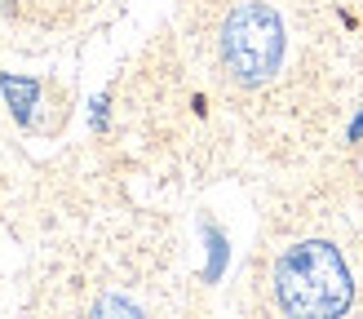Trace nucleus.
Returning a JSON list of instances; mask_svg holds the SVG:
<instances>
[{
	"label": "nucleus",
	"instance_id": "1",
	"mask_svg": "<svg viewBox=\"0 0 363 319\" xmlns=\"http://www.w3.org/2000/svg\"><path fill=\"white\" fill-rule=\"evenodd\" d=\"M275 301L284 315L328 319L346 315L354 301V279L341 248L328 240H297L275 262Z\"/></svg>",
	"mask_w": 363,
	"mask_h": 319
},
{
	"label": "nucleus",
	"instance_id": "2",
	"mask_svg": "<svg viewBox=\"0 0 363 319\" xmlns=\"http://www.w3.org/2000/svg\"><path fill=\"white\" fill-rule=\"evenodd\" d=\"M217 49H222V67H226V76L235 84L257 89L284 67L288 35H284L279 13L270 5H262V0H244V5H235L226 13Z\"/></svg>",
	"mask_w": 363,
	"mask_h": 319
},
{
	"label": "nucleus",
	"instance_id": "4",
	"mask_svg": "<svg viewBox=\"0 0 363 319\" xmlns=\"http://www.w3.org/2000/svg\"><path fill=\"white\" fill-rule=\"evenodd\" d=\"M98 310H124V315H138V306H133V301H120V297H111V301H102Z\"/></svg>",
	"mask_w": 363,
	"mask_h": 319
},
{
	"label": "nucleus",
	"instance_id": "3",
	"mask_svg": "<svg viewBox=\"0 0 363 319\" xmlns=\"http://www.w3.org/2000/svg\"><path fill=\"white\" fill-rule=\"evenodd\" d=\"M5 94L18 102V120H27V106H31V98H35V84H31V80H23V84H18V80H5Z\"/></svg>",
	"mask_w": 363,
	"mask_h": 319
}]
</instances>
